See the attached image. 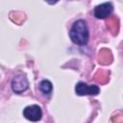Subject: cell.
Listing matches in <instances>:
<instances>
[{
  "instance_id": "cell-1",
  "label": "cell",
  "mask_w": 123,
  "mask_h": 123,
  "mask_svg": "<svg viewBox=\"0 0 123 123\" xmlns=\"http://www.w3.org/2000/svg\"><path fill=\"white\" fill-rule=\"evenodd\" d=\"M71 40L79 45H85L88 40V29L86 22L82 19L77 20L71 27L70 30Z\"/></svg>"
},
{
  "instance_id": "cell-2",
  "label": "cell",
  "mask_w": 123,
  "mask_h": 123,
  "mask_svg": "<svg viewBox=\"0 0 123 123\" xmlns=\"http://www.w3.org/2000/svg\"><path fill=\"white\" fill-rule=\"evenodd\" d=\"M75 91L78 95H97L100 92V88L95 85L88 86L83 82H79L75 86Z\"/></svg>"
},
{
  "instance_id": "cell-3",
  "label": "cell",
  "mask_w": 123,
  "mask_h": 123,
  "mask_svg": "<svg viewBox=\"0 0 123 123\" xmlns=\"http://www.w3.org/2000/svg\"><path fill=\"white\" fill-rule=\"evenodd\" d=\"M23 115L30 121H38L41 119L42 116V111L41 109L37 106V105H33V106H28L24 109L23 111Z\"/></svg>"
},
{
  "instance_id": "cell-4",
  "label": "cell",
  "mask_w": 123,
  "mask_h": 123,
  "mask_svg": "<svg viewBox=\"0 0 123 123\" xmlns=\"http://www.w3.org/2000/svg\"><path fill=\"white\" fill-rule=\"evenodd\" d=\"M28 80L23 75H17L13 77L12 81V88L15 93H21L28 88Z\"/></svg>"
},
{
  "instance_id": "cell-5",
  "label": "cell",
  "mask_w": 123,
  "mask_h": 123,
  "mask_svg": "<svg viewBox=\"0 0 123 123\" xmlns=\"http://www.w3.org/2000/svg\"><path fill=\"white\" fill-rule=\"evenodd\" d=\"M112 10L113 8L111 3H103L94 9V15L97 18L104 19L107 18L112 12Z\"/></svg>"
},
{
  "instance_id": "cell-6",
  "label": "cell",
  "mask_w": 123,
  "mask_h": 123,
  "mask_svg": "<svg viewBox=\"0 0 123 123\" xmlns=\"http://www.w3.org/2000/svg\"><path fill=\"white\" fill-rule=\"evenodd\" d=\"M39 89L44 94H50L52 89H53V86L48 80H43L39 85Z\"/></svg>"
}]
</instances>
